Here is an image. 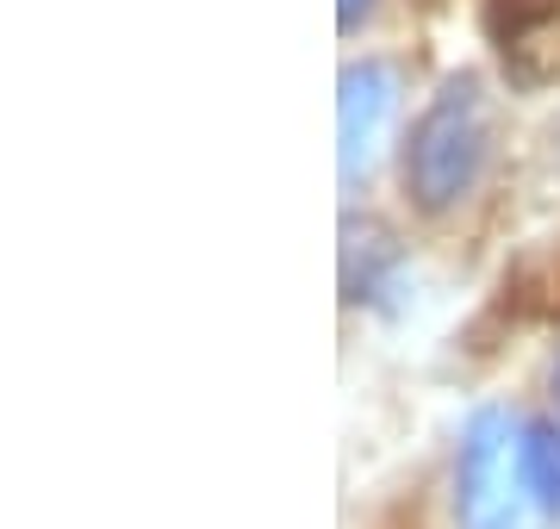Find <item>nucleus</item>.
Segmentation results:
<instances>
[{
    "label": "nucleus",
    "instance_id": "obj_4",
    "mask_svg": "<svg viewBox=\"0 0 560 529\" xmlns=\"http://www.w3.org/2000/svg\"><path fill=\"white\" fill-rule=\"evenodd\" d=\"M523 492L536 510L560 517V424H523Z\"/></svg>",
    "mask_w": 560,
    "mask_h": 529
},
{
    "label": "nucleus",
    "instance_id": "obj_2",
    "mask_svg": "<svg viewBox=\"0 0 560 529\" xmlns=\"http://www.w3.org/2000/svg\"><path fill=\"white\" fill-rule=\"evenodd\" d=\"M523 430L504 405H480L455 448V510L460 529H517L523 517Z\"/></svg>",
    "mask_w": 560,
    "mask_h": 529
},
{
    "label": "nucleus",
    "instance_id": "obj_7",
    "mask_svg": "<svg viewBox=\"0 0 560 529\" xmlns=\"http://www.w3.org/2000/svg\"><path fill=\"white\" fill-rule=\"evenodd\" d=\"M337 13H342V25H355L368 13V0H337Z\"/></svg>",
    "mask_w": 560,
    "mask_h": 529
},
{
    "label": "nucleus",
    "instance_id": "obj_1",
    "mask_svg": "<svg viewBox=\"0 0 560 529\" xmlns=\"http://www.w3.org/2000/svg\"><path fill=\"white\" fill-rule=\"evenodd\" d=\"M492 156V101H486L480 75H448L418 113L411 138H405V193L418 212H448L460 205L486 175Z\"/></svg>",
    "mask_w": 560,
    "mask_h": 529
},
{
    "label": "nucleus",
    "instance_id": "obj_8",
    "mask_svg": "<svg viewBox=\"0 0 560 529\" xmlns=\"http://www.w3.org/2000/svg\"><path fill=\"white\" fill-rule=\"evenodd\" d=\"M555 405H560V362H555Z\"/></svg>",
    "mask_w": 560,
    "mask_h": 529
},
{
    "label": "nucleus",
    "instance_id": "obj_5",
    "mask_svg": "<svg viewBox=\"0 0 560 529\" xmlns=\"http://www.w3.org/2000/svg\"><path fill=\"white\" fill-rule=\"evenodd\" d=\"M492 38H499V50L511 57V50H523V38L529 32H541L548 20H560V0H492Z\"/></svg>",
    "mask_w": 560,
    "mask_h": 529
},
{
    "label": "nucleus",
    "instance_id": "obj_3",
    "mask_svg": "<svg viewBox=\"0 0 560 529\" xmlns=\"http://www.w3.org/2000/svg\"><path fill=\"white\" fill-rule=\"evenodd\" d=\"M399 106H405V75L393 62L361 57L342 69V82H337V168L349 187L368 181L381 168Z\"/></svg>",
    "mask_w": 560,
    "mask_h": 529
},
{
    "label": "nucleus",
    "instance_id": "obj_6",
    "mask_svg": "<svg viewBox=\"0 0 560 529\" xmlns=\"http://www.w3.org/2000/svg\"><path fill=\"white\" fill-rule=\"evenodd\" d=\"M374 249H381V262H399V249L386 244L381 231H374ZM342 286H349V299H374V293H381V268H374V262L342 268Z\"/></svg>",
    "mask_w": 560,
    "mask_h": 529
}]
</instances>
